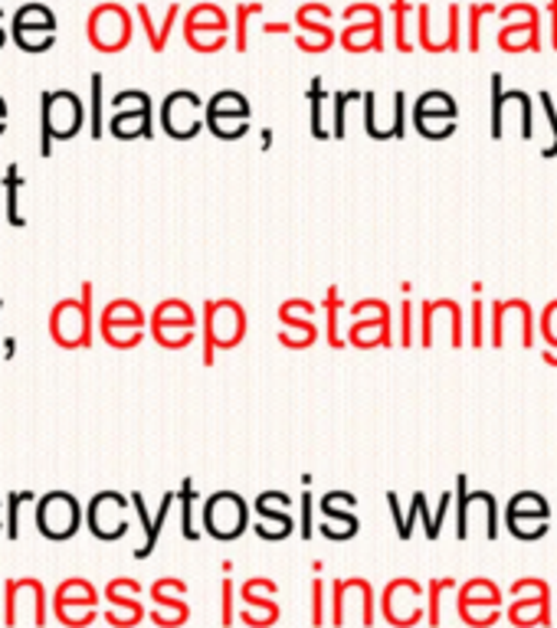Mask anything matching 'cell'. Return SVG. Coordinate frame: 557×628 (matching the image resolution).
<instances>
[{
    "mask_svg": "<svg viewBox=\"0 0 557 628\" xmlns=\"http://www.w3.org/2000/svg\"><path fill=\"white\" fill-rule=\"evenodd\" d=\"M86 109L82 99L69 89H49L39 95V151L49 158L56 141H72L82 132Z\"/></svg>",
    "mask_w": 557,
    "mask_h": 628,
    "instance_id": "1",
    "label": "cell"
},
{
    "mask_svg": "<svg viewBox=\"0 0 557 628\" xmlns=\"http://www.w3.org/2000/svg\"><path fill=\"white\" fill-rule=\"evenodd\" d=\"M247 338V308L224 298L204 305V364H214V351H230Z\"/></svg>",
    "mask_w": 557,
    "mask_h": 628,
    "instance_id": "2",
    "label": "cell"
},
{
    "mask_svg": "<svg viewBox=\"0 0 557 628\" xmlns=\"http://www.w3.org/2000/svg\"><path fill=\"white\" fill-rule=\"evenodd\" d=\"M49 334L59 347H89L92 344V285H82L79 301H59L49 315Z\"/></svg>",
    "mask_w": 557,
    "mask_h": 628,
    "instance_id": "3",
    "label": "cell"
},
{
    "mask_svg": "<svg viewBox=\"0 0 557 628\" xmlns=\"http://www.w3.org/2000/svg\"><path fill=\"white\" fill-rule=\"evenodd\" d=\"M207 125V105L201 102L197 92L191 89H178L161 102V128L168 138L174 141H191L201 135V128Z\"/></svg>",
    "mask_w": 557,
    "mask_h": 628,
    "instance_id": "4",
    "label": "cell"
},
{
    "mask_svg": "<svg viewBox=\"0 0 557 628\" xmlns=\"http://www.w3.org/2000/svg\"><path fill=\"white\" fill-rule=\"evenodd\" d=\"M10 36H13V43H16L23 53H33V56H36V53H46V49H53V43H56V13H53L46 3L30 0V3H23V7H16Z\"/></svg>",
    "mask_w": 557,
    "mask_h": 628,
    "instance_id": "5",
    "label": "cell"
},
{
    "mask_svg": "<svg viewBox=\"0 0 557 628\" xmlns=\"http://www.w3.org/2000/svg\"><path fill=\"white\" fill-rule=\"evenodd\" d=\"M109 132L118 141L151 138V95L141 89H125L112 99V118Z\"/></svg>",
    "mask_w": 557,
    "mask_h": 628,
    "instance_id": "6",
    "label": "cell"
},
{
    "mask_svg": "<svg viewBox=\"0 0 557 628\" xmlns=\"http://www.w3.org/2000/svg\"><path fill=\"white\" fill-rule=\"evenodd\" d=\"M456 118H459V105L450 92L443 89H430L417 99L413 105V125L423 138L430 141H443L456 132Z\"/></svg>",
    "mask_w": 557,
    "mask_h": 628,
    "instance_id": "7",
    "label": "cell"
},
{
    "mask_svg": "<svg viewBox=\"0 0 557 628\" xmlns=\"http://www.w3.org/2000/svg\"><path fill=\"white\" fill-rule=\"evenodd\" d=\"M250 527V507L234 491H217L204 504V534L214 540H237Z\"/></svg>",
    "mask_w": 557,
    "mask_h": 628,
    "instance_id": "8",
    "label": "cell"
},
{
    "mask_svg": "<svg viewBox=\"0 0 557 628\" xmlns=\"http://www.w3.org/2000/svg\"><path fill=\"white\" fill-rule=\"evenodd\" d=\"M194 328H197V315L191 305L171 298V301H161L155 311H151V334L161 347L168 351H181L187 344H194Z\"/></svg>",
    "mask_w": 557,
    "mask_h": 628,
    "instance_id": "9",
    "label": "cell"
},
{
    "mask_svg": "<svg viewBox=\"0 0 557 628\" xmlns=\"http://www.w3.org/2000/svg\"><path fill=\"white\" fill-rule=\"evenodd\" d=\"M250 115H253V109H250L247 95H240L234 89H224L207 102V128L224 141L243 138L250 128Z\"/></svg>",
    "mask_w": 557,
    "mask_h": 628,
    "instance_id": "10",
    "label": "cell"
},
{
    "mask_svg": "<svg viewBox=\"0 0 557 628\" xmlns=\"http://www.w3.org/2000/svg\"><path fill=\"white\" fill-rule=\"evenodd\" d=\"M99 328H102V338L112 344V347H122V351H132L141 344L145 338V311L122 298V301H112L102 308V318H99Z\"/></svg>",
    "mask_w": 557,
    "mask_h": 628,
    "instance_id": "11",
    "label": "cell"
},
{
    "mask_svg": "<svg viewBox=\"0 0 557 628\" xmlns=\"http://www.w3.org/2000/svg\"><path fill=\"white\" fill-rule=\"evenodd\" d=\"M89 43L102 53H118L132 43V16L118 3H102L89 13Z\"/></svg>",
    "mask_w": 557,
    "mask_h": 628,
    "instance_id": "12",
    "label": "cell"
},
{
    "mask_svg": "<svg viewBox=\"0 0 557 628\" xmlns=\"http://www.w3.org/2000/svg\"><path fill=\"white\" fill-rule=\"evenodd\" d=\"M79 524H82L79 504H76V498L66 494V491L46 494V498L39 501V507H36V527H39V534L49 537V540H69V537H76Z\"/></svg>",
    "mask_w": 557,
    "mask_h": 628,
    "instance_id": "13",
    "label": "cell"
},
{
    "mask_svg": "<svg viewBox=\"0 0 557 628\" xmlns=\"http://www.w3.org/2000/svg\"><path fill=\"white\" fill-rule=\"evenodd\" d=\"M348 341L354 347H387L390 344V308L384 301H357V305H351Z\"/></svg>",
    "mask_w": 557,
    "mask_h": 628,
    "instance_id": "14",
    "label": "cell"
},
{
    "mask_svg": "<svg viewBox=\"0 0 557 628\" xmlns=\"http://www.w3.org/2000/svg\"><path fill=\"white\" fill-rule=\"evenodd\" d=\"M512 596H519L509 609V619L519 628L552 626V590L542 580H522L512 586Z\"/></svg>",
    "mask_w": 557,
    "mask_h": 628,
    "instance_id": "15",
    "label": "cell"
},
{
    "mask_svg": "<svg viewBox=\"0 0 557 628\" xmlns=\"http://www.w3.org/2000/svg\"><path fill=\"white\" fill-rule=\"evenodd\" d=\"M476 511V517H486V537L499 540V501L489 491H469L466 475L456 478V537L466 540L469 527H466V514Z\"/></svg>",
    "mask_w": 557,
    "mask_h": 628,
    "instance_id": "16",
    "label": "cell"
},
{
    "mask_svg": "<svg viewBox=\"0 0 557 628\" xmlns=\"http://www.w3.org/2000/svg\"><path fill=\"white\" fill-rule=\"evenodd\" d=\"M384 616L397 628H410L427 619L423 613V586L413 580H397L384 590Z\"/></svg>",
    "mask_w": 557,
    "mask_h": 628,
    "instance_id": "17",
    "label": "cell"
},
{
    "mask_svg": "<svg viewBox=\"0 0 557 628\" xmlns=\"http://www.w3.org/2000/svg\"><path fill=\"white\" fill-rule=\"evenodd\" d=\"M128 501L115 491H102L92 498L89 504V530L99 537V540H118L128 534Z\"/></svg>",
    "mask_w": 557,
    "mask_h": 628,
    "instance_id": "18",
    "label": "cell"
},
{
    "mask_svg": "<svg viewBox=\"0 0 557 628\" xmlns=\"http://www.w3.org/2000/svg\"><path fill=\"white\" fill-rule=\"evenodd\" d=\"M318 308L311 305V301H285L282 308H278V321H282V334H278V341L285 344V347H292V351H305V347H311L315 341H318V328H315V321H311V315H315Z\"/></svg>",
    "mask_w": 557,
    "mask_h": 628,
    "instance_id": "19",
    "label": "cell"
},
{
    "mask_svg": "<svg viewBox=\"0 0 557 628\" xmlns=\"http://www.w3.org/2000/svg\"><path fill=\"white\" fill-rule=\"evenodd\" d=\"M187 593V586L181 583V580H161V583H155L151 586V596H155V603H158V609L151 613V619L158 623L161 628H174L181 626V623H187V606H184V596Z\"/></svg>",
    "mask_w": 557,
    "mask_h": 628,
    "instance_id": "20",
    "label": "cell"
},
{
    "mask_svg": "<svg viewBox=\"0 0 557 628\" xmlns=\"http://www.w3.org/2000/svg\"><path fill=\"white\" fill-rule=\"evenodd\" d=\"M288 501H292V498L282 494V491H263V494L257 498V511H260V517L270 521V524H276L273 540H282V537H288V534L295 530V521H292V514L285 511Z\"/></svg>",
    "mask_w": 557,
    "mask_h": 628,
    "instance_id": "21",
    "label": "cell"
},
{
    "mask_svg": "<svg viewBox=\"0 0 557 628\" xmlns=\"http://www.w3.org/2000/svg\"><path fill=\"white\" fill-rule=\"evenodd\" d=\"M201 33H214V36H227V16L220 7L214 3H201L187 13V23H184V36L187 39H197Z\"/></svg>",
    "mask_w": 557,
    "mask_h": 628,
    "instance_id": "22",
    "label": "cell"
},
{
    "mask_svg": "<svg viewBox=\"0 0 557 628\" xmlns=\"http://www.w3.org/2000/svg\"><path fill=\"white\" fill-rule=\"evenodd\" d=\"M95 603H99V593L86 583V580H69V583H62L59 586V593H56V616L62 619V616H69L72 609H95Z\"/></svg>",
    "mask_w": 557,
    "mask_h": 628,
    "instance_id": "23",
    "label": "cell"
},
{
    "mask_svg": "<svg viewBox=\"0 0 557 628\" xmlns=\"http://www.w3.org/2000/svg\"><path fill=\"white\" fill-rule=\"evenodd\" d=\"M459 606H466V609H482V606H486V609H499V606H502V593H499V586L489 583V580H473V583L463 586Z\"/></svg>",
    "mask_w": 557,
    "mask_h": 628,
    "instance_id": "24",
    "label": "cell"
},
{
    "mask_svg": "<svg viewBox=\"0 0 557 628\" xmlns=\"http://www.w3.org/2000/svg\"><path fill=\"white\" fill-rule=\"evenodd\" d=\"M341 43H344L348 49H357V53H364V49H380V20L354 23L351 30H344Z\"/></svg>",
    "mask_w": 557,
    "mask_h": 628,
    "instance_id": "25",
    "label": "cell"
},
{
    "mask_svg": "<svg viewBox=\"0 0 557 628\" xmlns=\"http://www.w3.org/2000/svg\"><path fill=\"white\" fill-rule=\"evenodd\" d=\"M505 514H525V517H545V521H552V507H548V501H545L538 491H519V494L509 501Z\"/></svg>",
    "mask_w": 557,
    "mask_h": 628,
    "instance_id": "26",
    "label": "cell"
},
{
    "mask_svg": "<svg viewBox=\"0 0 557 628\" xmlns=\"http://www.w3.org/2000/svg\"><path fill=\"white\" fill-rule=\"evenodd\" d=\"M243 603H247V609H243V623L247 626H257V628H266L273 626L278 619V606L273 600H257V596H243Z\"/></svg>",
    "mask_w": 557,
    "mask_h": 628,
    "instance_id": "27",
    "label": "cell"
},
{
    "mask_svg": "<svg viewBox=\"0 0 557 628\" xmlns=\"http://www.w3.org/2000/svg\"><path fill=\"white\" fill-rule=\"evenodd\" d=\"M505 524H509L512 537H519V540H542L552 527L545 517H525V514H505Z\"/></svg>",
    "mask_w": 557,
    "mask_h": 628,
    "instance_id": "28",
    "label": "cell"
},
{
    "mask_svg": "<svg viewBox=\"0 0 557 628\" xmlns=\"http://www.w3.org/2000/svg\"><path fill=\"white\" fill-rule=\"evenodd\" d=\"M178 501V494L174 491H168L164 494V501H161V507H158V517L151 521V527H148V534H145V544L135 550V557L138 560H145V557H151V550H155V544H158V537H161V527H164V521H168V514H171V504Z\"/></svg>",
    "mask_w": 557,
    "mask_h": 628,
    "instance_id": "29",
    "label": "cell"
},
{
    "mask_svg": "<svg viewBox=\"0 0 557 628\" xmlns=\"http://www.w3.org/2000/svg\"><path fill=\"white\" fill-rule=\"evenodd\" d=\"M178 501H181V534L187 537V540H201V530L194 527V501H197V494H194V481L187 478L184 484H181V491H178Z\"/></svg>",
    "mask_w": 557,
    "mask_h": 628,
    "instance_id": "30",
    "label": "cell"
},
{
    "mask_svg": "<svg viewBox=\"0 0 557 628\" xmlns=\"http://www.w3.org/2000/svg\"><path fill=\"white\" fill-rule=\"evenodd\" d=\"M321 308L328 311V344H331V347H344V338H341V331H338V321H341L344 301L338 298V288H328V295H325Z\"/></svg>",
    "mask_w": 557,
    "mask_h": 628,
    "instance_id": "31",
    "label": "cell"
},
{
    "mask_svg": "<svg viewBox=\"0 0 557 628\" xmlns=\"http://www.w3.org/2000/svg\"><path fill=\"white\" fill-rule=\"evenodd\" d=\"M321 537L328 540H351L357 534V517L354 514H338V517H325V524H318Z\"/></svg>",
    "mask_w": 557,
    "mask_h": 628,
    "instance_id": "32",
    "label": "cell"
},
{
    "mask_svg": "<svg viewBox=\"0 0 557 628\" xmlns=\"http://www.w3.org/2000/svg\"><path fill=\"white\" fill-rule=\"evenodd\" d=\"M351 507H357V498L348 494V491H328L321 501H318V511L325 517H338V514H351Z\"/></svg>",
    "mask_w": 557,
    "mask_h": 628,
    "instance_id": "33",
    "label": "cell"
},
{
    "mask_svg": "<svg viewBox=\"0 0 557 628\" xmlns=\"http://www.w3.org/2000/svg\"><path fill=\"white\" fill-rule=\"evenodd\" d=\"M423 514V524H427V530H430V524H433V517H430V511H427V494L423 491H417L413 494V504H410V514L403 517V524L397 527V537L400 540H410V534H413V524H417V517Z\"/></svg>",
    "mask_w": 557,
    "mask_h": 628,
    "instance_id": "34",
    "label": "cell"
},
{
    "mask_svg": "<svg viewBox=\"0 0 557 628\" xmlns=\"http://www.w3.org/2000/svg\"><path fill=\"white\" fill-rule=\"evenodd\" d=\"M20 171H16V164H10L7 168V181H3V187H7V219L13 222V226H26V219L20 216V207H16V194H20Z\"/></svg>",
    "mask_w": 557,
    "mask_h": 628,
    "instance_id": "35",
    "label": "cell"
},
{
    "mask_svg": "<svg viewBox=\"0 0 557 628\" xmlns=\"http://www.w3.org/2000/svg\"><path fill=\"white\" fill-rule=\"evenodd\" d=\"M89 125H92V138L99 141L105 135V125H102V76L92 72V112H89Z\"/></svg>",
    "mask_w": 557,
    "mask_h": 628,
    "instance_id": "36",
    "label": "cell"
},
{
    "mask_svg": "<svg viewBox=\"0 0 557 628\" xmlns=\"http://www.w3.org/2000/svg\"><path fill=\"white\" fill-rule=\"evenodd\" d=\"M308 102H311V135H315V138H328V132L321 128V102H325V89H321V79H311V89H308Z\"/></svg>",
    "mask_w": 557,
    "mask_h": 628,
    "instance_id": "37",
    "label": "cell"
},
{
    "mask_svg": "<svg viewBox=\"0 0 557 628\" xmlns=\"http://www.w3.org/2000/svg\"><path fill=\"white\" fill-rule=\"evenodd\" d=\"M364 99V92H334V128L331 135L334 138H344V115H348V102H357Z\"/></svg>",
    "mask_w": 557,
    "mask_h": 628,
    "instance_id": "38",
    "label": "cell"
},
{
    "mask_svg": "<svg viewBox=\"0 0 557 628\" xmlns=\"http://www.w3.org/2000/svg\"><path fill=\"white\" fill-rule=\"evenodd\" d=\"M456 586V580H436V583H430V603H427V623L430 626H440V596L446 593V590H453Z\"/></svg>",
    "mask_w": 557,
    "mask_h": 628,
    "instance_id": "39",
    "label": "cell"
},
{
    "mask_svg": "<svg viewBox=\"0 0 557 628\" xmlns=\"http://www.w3.org/2000/svg\"><path fill=\"white\" fill-rule=\"evenodd\" d=\"M453 504H456V491H443L440 507H436V514H433V524H430V530H427V540H436V537H440V530H443L446 514H450V507H453Z\"/></svg>",
    "mask_w": 557,
    "mask_h": 628,
    "instance_id": "40",
    "label": "cell"
},
{
    "mask_svg": "<svg viewBox=\"0 0 557 628\" xmlns=\"http://www.w3.org/2000/svg\"><path fill=\"white\" fill-rule=\"evenodd\" d=\"M538 102H542V109H545V115H548V125H552V145L542 151V158H557V112H555V102H552V92H538Z\"/></svg>",
    "mask_w": 557,
    "mask_h": 628,
    "instance_id": "41",
    "label": "cell"
},
{
    "mask_svg": "<svg viewBox=\"0 0 557 628\" xmlns=\"http://www.w3.org/2000/svg\"><path fill=\"white\" fill-rule=\"evenodd\" d=\"M30 498H33L30 491H13V494H10V524H7V537H10V540H16V537H20V524H16V514H20V507H23Z\"/></svg>",
    "mask_w": 557,
    "mask_h": 628,
    "instance_id": "42",
    "label": "cell"
},
{
    "mask_svg": "<svg viewBox=\"0 0 557 628\" xmlns=\"http://www.w3.org/2000/svg\"><path fill=\"white\" fill-rule=\"evenodd\" d=\"M542 338L548 341V351L557 354V301H552L542 315Z\"/></svg>",
    "mask_w": 557,
    "mask_h": 628,
    "instance_id": "43",
    "label": "cell"
},
{
    "mask_svg": "<svg viewBox=\"0 0 557 628\" xmlns=\"http://www.w3.org/2000/svg\"><path fill=\"white\" fill-rule=\"evenodd\" d=\"M311 507H315L311 494H302V524H298L302 540H311V534H315V527H311Z\"/></svg>",
    "mask_w": 557,
    "mask_h": 628,
    "instance_id": "44",
    "label": "cell"
},
{
    "mask_svg": "<svg viewBox=\"0 0 557 628\" xmlns=\"http://www.w3.org/2000/svg\"><path fill=\"white\" fill-rule=\"evenodd\" d=\"M482 321H486V315H482V301H476L473 305V347H482L486 344V334H482Z\"/></svg>",
    "mask_w": 557,
    "mask_h": 628,
    "instance_id": "45",
    "label": "cell"
},
{
    "mask_svg": "<svg viewBox=\"0 0 557 628\" xmlns=\"http://www.w3.org/2000/svg\"><path fill=\"white\" fill-rule=\"evenodd\" d=\"M400 321H403V331H400V347H410V344H413V334H410V324H413V305H410V301L400 308Z\"/></svg>",
    "mask_w": 557,
    "mask_h": 628,
    "instance_id": "46",
    "label": "cell"
},
{
    "mask_svg": "<svg viewBox=\"0 0 557 628\" xmlns=\"http://www.w3.org/2000/svg\"><path fill=\"white\" fill-rule=\"evenodd\" d=\"M321 609H325V600H321V583L315 580V583H311V626L315 628L321 626V619H325V616H321Z\"/></svg>",
    "mask_w": 557,
    "mask_h": 628,
    "instance_id": "47",
    "label": "cell"
},
{
    "mask_svg": "<svg viewBox=\"0 0 557 628\" xmlns=\"http://www.w3.org/2000/svg\"><path fill=\"white\" fill-rule=\"evenodd\" d=\"M224 626H234V583H224Z\"/></svg>",
    "mask_w": 557,
    "mask_h": 628,
    "instance_id": "48",
    "label": "cell"
},
{
    "mask_svg": "<svg viewBox=\"0 0 557 628\" xmlns=\"http://www.w3.org/2000/svg\"><path fill=\"white\" fill-rule=\"evenodd\" d=\"M3 128H7V102L0 95V135H3Z\"/></svg>",
    "mask_w": 557,
    "mask_h": 628,
    "instance_id": "49",
    "label": "cell"
},
{
    "mask_svg": "<svg viewBox=\"0 0 557 628\" xmlns=\"http://www.w3.org/2000/svg\"><path fill=\"white\" fill-rule=\"evenodd\" d=\"M270 145H273V132L266 128V132H263V148H270Z\"/></svg>",
    "mask_w": 557,
    "mask_h": 628,
    "instance_id": "50",
    "label": "cell"
},
{
    "mask_svg": "<svg viewBox=\"0 0 557 628\" xmlns=\"http://www.w3.org/2000/svg\"><path fill=\"white\" fill-rule=\"evenodd\" d=\"M0 20H3V10H0ZM3 43H7V33H3V26H0V49H3Z\"/></svg>",
    "mask_w": 557,
    "mask_h": 628,
    "instance_id": "51",
    "label": "cell"
},
{
    "mask_svg": "<svg viewBox=\"0 0 557 628\" xmlns=\"http://www.w3.org/2000/svg\"><path fill=\"white\" fill-rule=\"evenodd\" d=\"M0 311H3V301H0Z\"/></svg>",
    "mask_w": 557,
    "mask_h": 628,
    "instance_id": "52",
    "label": "cell"
},
{
    "mask_svg": "<svg viewBox=\"0 0 557 628\" xmlns=\"http://www.w3.org/2000/svg\"><path fill=\"white\" fill-rule=\"evenodd\" d=\"M0 530H3V521H0Z\"/></svg>",
    "mask_w": 557,
    "mask_h": 628,
    "instance_id": "53",
    "label": "cell"
}]
</instances>
